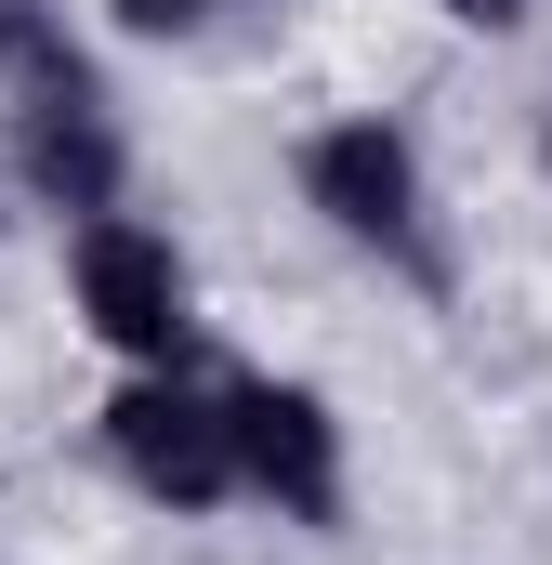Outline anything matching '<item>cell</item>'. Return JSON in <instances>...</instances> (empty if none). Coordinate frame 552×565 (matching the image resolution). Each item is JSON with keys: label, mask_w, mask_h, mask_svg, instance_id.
<instances>
[{"label": "cell", "mask_w": 552, "mask_h": 565, "mask_svg": "<svg viewBox=\"0 0 552 565\" xmlns=\"http://www.w3.org/2000/svg\"><path fill=\"white\" fill-rule=\"evenodd\" d=\"M106 447H119V473H132L145 500H171V513H211V500H237L224 395H198L184 369H145L132 395L106 408Z\"/></svg>", "instance_id": "obj_1"}, {"label": "cell", "mask_w": 552, "mask_h": 565, "mask_svg": "<svg viewBox=\"0 0 552 565\" xmlns=\"http://www.w3.org/2000/svg\"><path fill=\"white\" fill-rule=\"evenodd\" d=\"M224 447H237V487H264L289 526H329L342 513V422L302 382H237L224 395Z\"/></svg>", "instance_id": "obj_2"}, {"label": "cell", "mask_w": 552, "mask_h": 565, "mask_svg": "<svg viewBox=\"0 0 552 565\" xmlns=\"http://www.w3.org/2000/svg\"><path fill=\"white\" fill-rule=\"evenodd\" d=\"M79 316H93L132 369H171V355H184V264H171V237L93 211V224H79Z\"/></svg>", "instance_id": "obj_3"}, {"label": "cell", "mask_w": 552, "mask_h": 565, "mask_svg": "<svg viewBox=\"0 0 552 565\" xmlns=\"http://www.w3.org/2000/svg\"><path fill=\"white\" fill-rule=\"evenodd\" d=\"M302 184H316V211H329L342 237H369V250H395V264H434V237H421V158H408V132L342 119V132L302 145Z\"/></svg>", "instance_id": "obj_4"}, {"label": "cell", "mask_w": 552, "mask_h": 565, "mask_svg": "<svg viewBox=\"0 0 552 565\" xmlns=\"http://www.w3.org/2000/svg\"><path fill=\"white\" fill-rule=\"evenodd\" d=\"M13 171L53 198V211H119V132H106V93L93 79H53L13 106Z\"/></svg>", "instance_id": "obj_5"}, {"label": "cell", "mask_w": 552, "mask_h": 565, "mask_svg": "<svg viewBox=\"0 0 552 565\" xmlns=\"http://www.w3.org/2000/svg\"><path fill=\"white\" fill-rule=\"evenodd\" d=\"M0 66H13L26 93H53V79H93V66L66 53V26H53V0H0Z\"/></svg>", "instance_id": "obj_6"}, {"label": "cell", "mask_w": 552, "mask_h": 565, "mask_svg": "<svg viewBox=\"0 0 552 565\" xmlns=\"http://www.w3.org/2000/svg\"><path fill=\"white\" fill-rule=\"evenodd\" d=\"M211 0H119V26H198Z\"/></svg>", "instance_id": "obj_7"}, {"label": "cell", "mask_w": 552, "mask_h": 565, "mask_svg": "<svg viewBox=\"0 0 552 565\" xmlns=\"http://www.w3.org/2000/svg\"><path fill=\"white\" fill-rule=\"evenodd\" d=\"M447 13H460V26H513L527 0H447Z\"/></svg>", "instance_id": "obj_8"}]
</instances>
